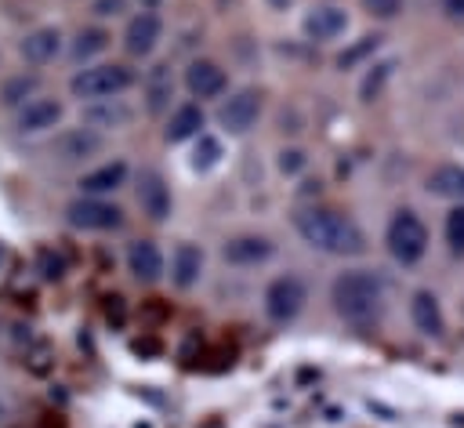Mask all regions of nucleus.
Returning a JSON list of instances; mask_svg holds the SVG:
<instances>
[{
  "instance_id": "nucleus-9",
  "label": "nucleus",
  "mask_w": 464,
  "mask_h": 428,
  "mask_svg": "<svg viewBox=\"0 0 464 428\" xmlns=\"http://www.w3.org/2000/svg\"><path fill=\"white\" fill-rule=\"evenodd\" d=\"M134 196H138V207H141V214H145V218H152V221H167V218H170L174 199H170V185L163 181V174H160V170H152V167L138 170Z\"/></svg>"
},
{
  "instance_id": "nucleus-3",
  "label": "nucleus",
  "mask_w": 464,
  "mask_h": 428,
  "mask_svg": "<svg viewBox=\"0 0 464 428\" xmlns=\"http://www.w3.org/2000/svg\"><path fill=\"white\" fill-rule=\"evenodd\" d=\"M127 87H134V69L123 62H94L72 73L69 91L80 102H102V98H120Z\"/></svg>"
},
{
  "instance_id": "nucleus-21",
  "label": "nucleus",
  "mask_w": 464,
  "mask_h": 428,
  "mask_svg": "<svg viewBox=\"0 0 464 428\" xmlns=\"http://www.w3.org/2000/svg\"><path fill=\"white\" fill-rule=\"evenodd\" d=\"M410 316H413V326L428 337H442L446 330V319H442V308H439V297L428 294V290H417L413 301H410Z\"/></svg>"
},
{
  "instance_id": "nucleus-14",
  "label": "nucleus",
  "mask_w": 464,
  "mask_h": 428,
  "mask_svg": "<svg viewBox=\"0 0 464 428\" xmlns=\"http://www.w3.org/2000/svg\"><path fill=\"white\" fill-rule=\"evenodd\" d=\"M225 261L228 265H239V268H250V265H261L272 258V239L268 236H257V232H243V236H232L225 247H221Z\"/></svg>"
},
{
  "instance_id": "nucleus-36",
  "label": "nucleus",
  "mask_w": 464,
  "mask_h": 428,
  "mask_svg": "<svg viewBox=\"0 0 464 428\" xmlns=\"http://www.w3.org/2000/svg\"><path fill=\"white\" fill-rule=\"evenodd\" d=\"M138 4H141V11H156V4H160V0H138Z\"/></svg>"
},
{
  "instance_id": "nucleus-4",
  "label": "nucleus",
  "mask_w": 464,
  "mask_h": 428,
  "mask_svg": "<svg viewBox=\"0 0 464 428\" xmlns=\"http://www.w3.org/2000/svg\"><path fill=\"white\" fill-rule=\"evenodd\" d=\"M384 239H388L392 258L402 261V265L420 261L424 250H428V229L413 210H395V218L388 221V236Z\"/></svg>"
},
{
  "instance_id": "nucleus-5",
  "label": "nucleus",
  "mask_w": 464,
  "mask_h": 428,
  "mask_svg": "<svg viewBox=\"0 0 464 428\" xmlns=\"http://www.w3.org/2000/svg\"><path fill=\"white\" fill-rule=\"evenodd\" d=\"M308 301V290H304V279L286 272V276H276L268 287H265V316L272 323H290L297 319V312L304 308Z\"/></svg>"
},
{
  "instance_id": "nucleus-23",
  "label": "nucleus",
  "mask_w": 464,
  "mask_h": 428,
  "mask_svg": "<svg viewBox=\"0 0 464 428\" xmlns=\"http://www.w3.org/2000/svg\"><path fill=\"white\" fill-rule=\"evenodd\" d=\"M105 47H109V29H102V25H83V29H76V36H72V44H69V58H72L76 65H91V58L102 54Z\"/></svg>"
},
{
  "instance_id": "nucleus-8",
  "label": "nucleus",
  "mask_w": 464,
  "mask_h": 428,
  "mask_svg": "<svg viewBox=\"0 0 464 428\" xmlns=\"http://www.w3.org/2000/svg\"><path fill=\"white\" fill-rule=\"evenodd\" d=\"M261 116V94L254 87H239L236 94H228L218 109V123L228 134H246Z\"/></svg>"
},
{
  "instance_id": "nucleus-30",
  "label": "nucleus",
  "mask_w": 464,
  "mask_h": 428,
  "mask_svg": "<svg viewBox=\"0 0 464 428\" xmlns=\"http://www.w3.org/2000/svg\"><path fill=\"white\" fill-rule=\"evenodd\" d=\"M362 7L373 15V18H395L399 11H402V0H362Z\"/></svg>"
},
{
  "instance_id": "nucleus-18",
  "label": "nucleus",
  "mask_w": 464,
  "mask_h": 428,
  "mask_svg": "<svg viewBox=\"0 0 464 428\" xmlns=\"http://www.w3.org/2000/svg\"><path fill=\"white\" fill-rule=\"evenodd\" d=\"M123 181H127V163H123V160H109V163H102V167L80 174L76 185H80L83 196H112Z\"/></svg>"
},
{
  "instance_id": "nucleus-20",
  "label": "nucleus",
  "mask_w": 464,
  "mask_h": 428,
  "mask_svg": "<svg viewBox=\"0 0 464 428\" xmlns=\"http://www.w3.org/2000/svg\"><path fill=\"white\" fill-rule=\"evenodd\" d=\"M141 91H145V109H149L152 116H160L163 109H170V98H174L170 65H152L149 76H145V83H141Z\"/></svg>"
},
{
  "instance_id": "nucleus-31",
  "label": "nucleus",
  "mask_w": 464,
  "mask_h": 428,
  "mask_svg": "<svg viewBox=\"0 0 464 428\" xmlns=\"http://www.w3.org/2000/svg\"><path fill=\"white\" fill-rule=\"evenodd\" d=\"M127 11V0H94L91 4V15L94 18H120Z\"/></svg>"
},
{
  "instance_id": "nucleus-29",
  "label": "nucleus",
  "mask_w": 464,
  "mask_h": 428,
  "mask_svg": "<svg viewBox=\"0 0 464 428\" xmlns=\"http://www.w3.org/2000/svg\"><path fill=\"white\" fill-rule=\"evenodd\" d=\"M388 73H392V62H384V65H377V73H370V76L362 80V102H373V94L381 91V83L388 80Z\"/></svg>"
},
{
  "instance_id": "nucleus-2",
  "label": "nucleus",
  "mask_w": 464,
  "mask_h": 428,
  "mask_svg": "<svg viewBox=\"0 0 464 428\" xmlns=\"http://www.w3.org/2000/svg\"><path fill=\"white\" fill-rule=\"evenodd\" d=\"M294 229L308 247H315L323 254L344 258V254H362V247H366L362 229L330 207H301L294 214Z\"/></svg>"
},
{
  "instance_id": "nucleus-17",
  "label": "nucleus",
  "mask_w": 464,
  "mask_h": 428,
  "mask_svg": "<svg viewBox=\"0 0 464 428\" xmlns=\"http://www.w3.org/2000/svg\"><path fill=\"white\" fill-rule=\"evenodd\" d=\"M127 268L138 283H156L163 276V250L152 239H134L127 247Z\"/></svg>"
},
{
  "instance_id": "nucleus-26",
  "label": "nucleus",
  "mask_w": 464,
  "mask_h": 428,
  "mask_svg": "<svg viewBox=\"0 0 464 428\" xmlns=\"http://www.w3.org/2000/svg\"><path fill=\"white\" fill-rule=\"evenodd\" d=\"M199 141H196V149H192V170H210V167H218V160H221V141L214 138V134H196Z\"/></svg>"
},
{
  "instance_id": "nucleus-19",
  "label": "nucleus",
  "mask_w": 464,
  "mask_h": 428,
  "mask_svg": "<svg viewBox=\"0 0 464 428\" xmlns=\"http://www.w3.org/2000/svg\"><path fill=\"white\" fill-rule=\"evenodd\" d=\"M199 276H203V250L196 243H178L174 254H170V279H174V287L188 290V287L199 283Z\"/></svg>"
},
{
  "instance_id": "nucleus-7",
  "label": "nucleus",
  "mask_w": 464,
  "mask_h": 428,
  "mask_svg": "<svg viewBox=\"0 0 464 428\" xmlns=\"http://www.w3.org/2000/svg\"><path fill=\"white\" fill-rule=\"evenodd\" d=\"M62 116H65V105H62L58 98L36 94V98H29L22 109H14V127H18V134L36 138V134L54 131V127L62 123Z\"/></svg>"
},
{
  "instance_id": "nucleus-6",
  "label": "nucleus",
  "mask_w": 464,
  "mask_h": 428,
  "mask_svg": "<svg viewBox=\"0 0 464 428\" xmlns=\"http://www.w3.org/2000/svg\"><path fill=\"white\" fill-rule=\"evenodd\" d=\"M65 221L83 232H109V229L123 225V210L116 203H109L105 196H80L65 207Z\"/></svg>"
},
{
  "instance_id": "nucleus-10",
  "label": "nucleus",
  "mask_w": 464,
  "mask_h": 428,
  "mask_svg": "<svg viewBox=\"0 0 464 428\" xmlns=\"http://www.w3.org/2000/svg\"><path fill=\"white\" fill-rule=\"evenodd\" d=\"M163 36V18L156 11H138L123 29V51L130 58H149Z\"/></svg>"
},
{
  "instance_id": "nucleus-16",
  "label": "nucleus",
  "mask_w": 464,
  "mask_h": 428,
  "mask_svg": "<svg viewBox=\"0 0 464 428\" xmlns=\"http://www.w3.org/2000/svg\"><path fill=\"white\" fill-rule=\"evenodd\" d=\"M98 149H102V134L91 131V127H72V131L54 138V156L62 163H80V160L94 156Z\"/></svg>"
},
{
  "instance_id": "nucleus-25",
  "label": "nucleus",
  "mask_w": 464,
  "mask_h": 428,
  "mask_svg": "<svg viewBox=\"0 0 464 428\" xmlns=\"http://www.w3.org/2000/svg\"><path fill=\"white\" fill-rule=\"evenodd\" d=\"M40 94V76H33V73H18V76H11V80H4V87H0V105L4 109H22L29 98H36Z\"/></svg>"
},
{
  "instance_id": "nucleus-34",
  "label": "nucleus",
  "mask_w": 464,
  "mask_h": 428,
  "mask_svg": "<svg viewBox=\"0 0 464 428\" xmlns=\"http://www.w3.org/2000/svg\"><path fill=\"white\" fill-rule=\"evenodd\" d=\"M446 11H450L453 18H464V0H446Z\"/></svg>"
},
{
  "instance_id": "nucleus-27",
  "label": "nucleus",
  "mask_w": 464,
  "mask_h": 428,
  "mask_svg": "<svg viewBox=\"0 0 464 428\" xmlns=\"http://www.w3.org/2000/svg\"><path fill=\"white\" fill-rule=\"evenodd\" d=\"M446 239L453 254H464V203H457L446 218Z\"/></svg>"
},
{
  "instance_id": "nucleus-37",
  "label": "nucleus",
  "mask_w": 464,
  "mask_h": 428,
  "mask_svg": "<svg viewBox=\"0 0 464 428\" xmlns=\"http://www.w3.org/2000/svg\"><path fill=\"white\" fill-rule=\"evenodd\" d=\"M268 4H272V7H276V11H283V7H286V4H290V0H268Z\"/></svg>"
},
{
  "instance_id": "nucleus-33",
  "label": "nucleus",
  "mask_w": 464,
  "mask_h": 428,
  "mask_svg": "<svg viewBox=\"0 0 464 428\" xmlns=\"http://www.w3.org/2000/svg\"><path fill=\"white\" fill-rule=\"evenodd\" d=\"M304 167V152H297V149H283L279 152V170L283 174H297Z\"/></svg>"
},
{
  "instance_id": "nucleus-22",
  "label": "nucleus",
  "mask_w": 464,
  "mask_h": 428,
  "mask_svg": "<svg viewBox=\"0 0 464 428\" xmlns=\"http://www.w3.org/2000/svg\"><path fill=\"white\" fill-rule=\"evenodd\" d=\"M424 189H428L431 196H439V199H457V203H464V167H457V163L435 167V170L424 178Z\"/></svg>"
},
{
  "instance_id": "nucleus-32",
  "label": "nucleus",
  "mask_w": 464,
  "mask_h": 428,
  "mask_svg": "<svg viewBox=\"0 0 464 428\" xmlns=\"http://www.w3.org/2000/svg\"><path fill=\"white\" fill-rule=\"evenodd\" d=\"M40 272H44L47 279H62L65 265H62V258H58V254H51V250H40Z\"/></svg>"
},
{
  "instance_id": "nucleus-24",
  "label": "nucleus",
  "mask_w": 464,
  "mask_h": 428,
  "mask_svg": "<svg viewBox=\"0 0 464 428\" xmlns=\"http://www.w3.org/2000/svg\"><path fill=\"white\" fill-rule=\"evenodd\" d=\"M199 127H203V109L192 105V102H185V105H178V109L170 112L163 138H167V141H188V138L199 134Z\"/></svg>"
},
{
  "instance_id": "nucleus-13",
  "label": "nucleus",
  "mask_w": 464,
  "mask_h": 428,
  "mask_svg": "<svg viewBox=\"0 0 464 428\" xmlns=\"http://www.w3.org/2000/svg\"><path fill=\"white\" fill-rule=\"evenodd\" d=\"M185 87H188L192 98H218V94L228 87V76H225V69H221L218 62L196 58V62H188V69H185Z\"/></svg>"
},
{
  "instance_id": "nucleus-35",
  "label": "nucleus",
  "mask_w": 464,
  "mask_h": 428,
  "mask_svg": "<svg viewBox=\"0 0 464 428\" xmlns=\"http://www.w3.org/2000/svg\"><path fill=\"white\" fill-rule=\"evenodd\" d=\"M4 265H7V243L0 239V272H4Z\"/></svg>"
},
{
  "instance_id": "nucleus-11",
  "label": "nucleus",
  "mask_w": 464,
  "mask_h": 428,
  "mask_svg": "<svg viewBox=\"0 0 464 428\" xmlns=\"http://www.w3.org/2000/svg\"><path fill=\"white\" fill-rule=\"evenodd\" d=\"M301 29H304L308 40L326 44V40H337V36L348 29V15H344L337 4H315L312 11H304Z\"/></svg>"
},
{
  "instance_id": "nucleus-28",
  "label": "nucleus",
  "mask_w": 464,
  "mask_h": 428,
  "mask_svg": "<svg viewBox=\"0 0 464 428\" xmlns=\"http://www.w3.org/2000/svg\"><path fill=\"white\" fill-rule=\"evenodd\" d=\"M377 44H381V36H362V40H359L355 47H348V51H344V54L337 58V65H341V69H352V65H355V62L362 58V54L377 51Z\"/></svg>"
},
{
  "instance_id": "nucleus-15",
  "label": "nucleus",
  "mask_w": 464,
  "mask_h": 428,
  "mask_svg": "<svg viewBox=\"0 0 464 428\" xmlns=\"http://www.w3.org/2000/svg\"><path fill=\"white\" fill-rule=\"evenodd\" d=\"M130 105L123 102V98H102V102H87V109H83V123L91 127V131H120V127H127L130 123Z\"/></svg>"
},
{
  "instance_id": "nucleus-1",
  "label": "nucleus",
  "mask_w": 464,
  "mask_h": 428,
  "mask_svg": "<svg viewBox=\"0 0 464 428\" xmlns=\"http://www.w3.org/2000/svg\"><path fill=\"white\" fill-rule=\"evenodd\" d=\"M330 301H334V312L355 330H370L384 316V287L366 268L341 272L330 287Z\"/></svg>"
},
{
  "instance_id": "nucleus-12",
  "label": "nucleus",
  "mask_w": 464,
  "mask_h": 428,
  "mask_svg": "<svg viewBox=\"0 0 464 428\" xmlns=\"http://www.w3.org/2000/svg\"><path fill=\"white\" fill-rule=\"evenodd\" d=\"M18 54L29 62V65H47L62 54V29L58 25H36L22 36L18 44Z\"/></svg>"
}]
</instances>
